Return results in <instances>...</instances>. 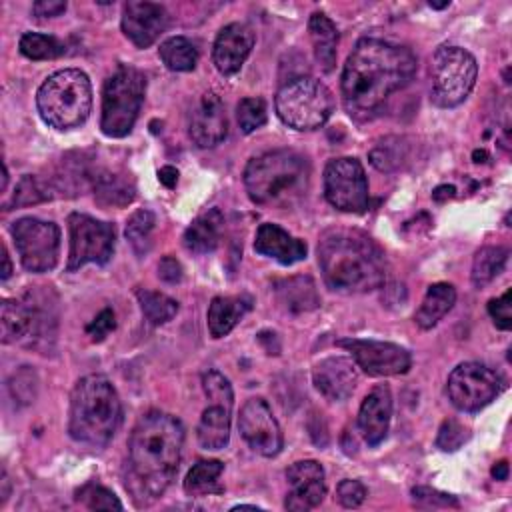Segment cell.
<instances>
[{
    "label": "cell",
    "mask_w": 512,
    "mask_h": 512,
    "mask_svg": "<svg viewBox=\"0 0 512 512\" xmlns=\"http://www.w3.org/2000/svg\"><path fill=\"white\" fill-rule=\"evenodd\" d=\"M416 68L418 60L410 48L382 38H360L340 78L344 110L358 122L372 120L394 92L410 84Z\"/></svg>",
    "instance_id": "1"
},
{
    "label": "cell",
    "mask_w": 512,
    "mask_h": 512,
    "mask_svg": "<svg viewBox=\"0 0 512 512\" xmlns=\"http://www.w3.org/2000/svg\"><path fill=\"white\" fill-rule=\"evenodd\" d=\"M184 446L182 422L166 412L150 410L130 432L124 488L138 508L154 504L172 484Z\"/></svg>",
    "instance_id": "2"
},
{
    "label": "cell",
    "mask_w": 512,
    "mask_h": 512,
    "mask_svg": "<svg viewBox=\"0 0 512 512\" xmlns=\"http://www.w3.org/2000/svg\"><path fill=\"white\" fill-rule=\"evenodd\" d=\"M318 266L330 290L356 294L384 284L386 258L364 232L350 228L326 230L318 242Z\"/></svg>",
    "instance_id": "3"
},
{
    "label": "cell",
    "mask_w": 512,
    "mask_h": 512,
    "mask_svg": "<svg viewBox=\"0 0 512 512\" xmlns=\"http://www.w3.org/2000/svg\"><path fill=\"white\" fill-rule=\"evenodd\" d=\"M308 184L310 162L296 150H268L244 168L246 192L258 206L290 208L306 196Z\"/></svg>",
    "instance_id": "4"
},
{
    "label": "cell",
    "mask_w": 512,
    "mask_h": 512,
    "mask_svg": "<svg viewBox=\"0 0 512 512\" xmlns=\"http://www.w3.org/2000/svg\"><path fill=\"white\" fill-rule=\"evenodd\" d=\"M122 422V404L104 374L80 378L70 396V436L86 446H106Z\"/></svg>",
    "instance_id": "5"
},
{
    "label": "cell",
    "mask_w": 512,
    "mask_h": 512,
    "mask_svg": "<svg viewBox=\"0 0 512 512\" xmlns=\"http://www.w3.org/2000/svg\"><path fill=\"white\" fill-rule=\"evenodd\" d=\"M40 118L56 128L70 130L86 122L92 108V84L86 72L64 68L50 74L36 92Z\"/></svg>",
    "instance_id": "6"
},
{
    "label": "cell",
    "mask_w": 512,
    "mask_h": 512,
    "mask_svg": "<svg viewBox=\"0 0 512 512\" xmlns=\"http://www.w3.org/2000/svg\"><path fill=\"white\" fill-rule=\"evenodd\" d=\"M146 94V76L130 66L120 64L104 82L100 128L110 138H124L132 132Z\"/></svg>",
    "instance_id": "7"
},
{
    "label": "cell",
    "mask_w": 512,
    "mask_h": 512,
    "mask_svg": "<svg viewBox=\"0 0 512 512\" xmlns=\"http://www.w3.org/2000/svg\"><path fill=\"white\" fill-rule=\"evenodd\" d=\"M274 106L286 126L294 130H316L334 112V96L320 80L298 76L278 90Z\"/></svg>",
    "instance_id": "8"
},
{
    "label": "cell",
    "mask_w": 512,
    "mask_h": 512,
    "mask_svg": "<svg viewBox=\"0 0 512 512\" xmlns=\"http://www.w3.org/2000/svg\"><path fill=\"white\" fill-rule=\"evenodd\" d=\"M478 78L476 58L460 46H440L430 60V98L440 108L462 104Z\"/></svg>",
    "instance_id": "9"
},
{
    "label": "cell",
    "mask_w": 512,
    "mask_h": 512,
    "mask_svg": "<svg viewBox=\"0 0 512 512\" xmlns=\"http://www.w3.org/2000/svg\"><path fill=\"white\" fill-rule=\"evenodd\" d=\"M20 262L28 272H50L58 262L60 228L36 216H24L10 226Z\"/></svg>",
    "instance_id": "10"
},
{
    "label": "cell",
    "mask_w": 512,
    "mask_h": 512,
    "mask_svg": "<svg viewBox=\"0 0 512 512\" xmlns=\"http://www.w3.org/2000/svg\"><path fill=\"white\" fill-rule=\"evenodd\" d=\"M70 252L66 270H80L84 264H106L112 258L116 244V228L110 222L96 220L88 214L72 212L68 216Z\"/></svg>",
    "instance_id": "11"
},
{
    "label": "cell",
    "mask_w": 512,
    "mask_h": 512,
    "mask_svg": "<svg viewBox=\"0 0 512 512\" xmlns=\"http://www.w3.org/2000/svg\"><path fill=\"white\" fill-rule=\"evenodd\" d=\"M504 390L502 376L480 362L458 364L446 382L450 402L462 412H478Z\"/></svg>",
    "instance_id": "12"
},
{
    "label": "cell",
    "mask_w": 512,
    "mask_h": 512,
    "mask_svg": "<svg viewBox=\"0 0 512 512\" xmlns=\"http://www.w3.org/2000/svg\"><path fill=\"white\" fill-rule=\"evenodd\" d=\"M324 196L340 212L362 214L368 208V180L360 160L332 158L324 168Z\"/></svg>",
    "instance_id": "13"
},
{
    "label": "cell",
    "mask_w": 512,
    "mask_h": 512,
    "mask_svg": "<svg viewBox=\"0 0 512 512\" xmlns=\"http://www.w3.org/2000/svg\"><path fill=\"white\" fill-rule=\"evenodd\" d=\"M338 346L346 348L352 354L354 364L362 368L368 376L404 374L412 364L410 352L394 342L344 338L338 340Z\"/></svg>",
    "instance_id": "14"
},
{
    "label": "cell",
    "mask_w": 512,
    "mask_h": 512,
    "mask_svg": "<svg viewBox=\"0 0 512 512\" xmlns=\"http://www.w3.org/2000/svg\"><path fill=\"white\" fill-rule=\"evenodd\" d=\"M238 430L246 444L260 456L272 458L282 450V430L264 398H250L240 408Z\"/></svg>",
    "instance_id": "15"
},
{
    "label": "cell",
    "mask_w": 512,
    "mask_h": 512,
    "mask_svg": "<svg viewBox=\"0 0 512 512\" xmlns=\"http://www.w3.org/2000/svg\"><path fill=\"white\" fill-rule=\"evenodd\" d=\"M120 24H122V32L134 46L148 48L166 30L168 12L162 4H156V2L130 0L122 8Z\"/></svg>",
    "instance_id": "16"
},
{
    "label": "cell",
    "mask_w": 512,
    "mask_h": 512,
    "mask_svg": "<svg viewBox=\"0 0 512 512\" xmlns=\"http://www.w3.org/2000/svg\"><path fill=\"white\" fill-rule=\"evenodd\" d=\"M188 134L200 148L220 144L228 134V118L222 100L214 92H204L188 114Z\"/></svg>",
    "instance_id": "17"
},
{
    "label": "cell",
    "mask_w": 512,
    "mask_h": 512,
    "mask_svg": "<svg viewBox=\"0 0 512 512\" xmlns=\"http://www.w3.org/2000/svg\"><path fill=\"white\" fill-rule=\"evenodd\" d=\"M254 40L256 38L250 26L242 22L226 24L218 32L212 48V60L216 70L224 76H234L246 62L248 54L252 52Z\"/></svg>",
    "instance_id": "18"
},
{
    "label": "cell",
    "mask_w": 512,
    "mask_h": 512,
    "mask_svg": "<svg viewBox=\"0 0 512 512\" xmlns=\"http://www.w3.org/2000/svg\"><path fill=\"white\" fill-rule=\"evenodd\" d=\"M316 390L330 402H344L358 384L356 364L346 356H328L312 368Z\"/></svg>",
    "instance_id": "19"
},
{
    "label": "cell",
    "mask_w": 512,
    "mask_h": 512,
    "mask_svg": "<svg viewBox=\"0 0 512 512\" xmlns=\"http://www.w3.org/2000/svg\"><path fill=\"white\" fill-rule=\"evenodd\" d=\"M392 418V394L386 384L374 386L360 404L358 410V430L368 446H378L390 428Z\"/></svg>",
    "instance_id": "20"
},
{
    "label": "cell",
    "mask_w": 512,
    "mask_h": 512,
    "mask_svg": "<svg viewBox=\"0 0 512 512\" xmlns=\"http://www.w3.org/2000/svg\"><path fill=\"white\" fill-rule=\"evenodd\" d=\"M254 250L260 256L272 258L284 266H292L306 258V244L292 234H288L284 228L272 222H264L256 230L254 238Z\"/></svg>",
    "instance_id": "21"
},
{
    "label": "cell",
    "mask_w": 512,
    "mask_h": 512,
    "mask_svg": "<svg viewBox=\"0 0 512 512\" xmlns=\"http://www.w3.org/2000/svg\"><path fill=\"white\" fill-rule=\"evenodd\" d=\"M252 308L250 296H216L208 306V330L212 338H222L232 332V328L244 318V314Z\"/></svg>",
    "instance_id": "22"
},
{
    "label": "cell",
    "mask_w": 512,
    "mask_h": 512,
    "mask_svg": "<svg viewBox=\"0 0 512 512\" xmlns=\"http://www.w3.org/2000/svg\"><path fill=\"white\" fill-rule=\"evenodd\" d=\"M224 216L218 208L200 214L184 232V248L192 254H208L220 244Z\"/></svg>",
    "instance_id": "23"
},
{
    "label": "cell",
    "mask_w": 512,
    "mask_h": 512,
    "mask_svg": "<svg viewBox=\"0 0 512 512\" xmlns=\"http://www.w3.org/2000/svg\"><path fill=\"white\" fill-rule=\"evenodd\" d=\"M94 198L102 206H128L136 196V186L126 172L98 170L92 174Z\"/></svg>",
    "instance_id": "24"
},
{
    "label": "cell",
    "mask_w": 512,
    "mask_h": 512,
    "mask_svg": "<svg viewBox=\"0 0 512 512\" xmlns=\"http://www.w3.org/2000/svg\"><path fill=\"white\" fill-rule=\"evenodd\" d=\"M274 292L278 302L294 314L310 312L320 306V296L316 292V284L310 276H292L274 284Z\"/></svg>",
    "instance_id": "25"
},
{
    "label": "cell",
    "mask_w": 512,
    "mask_h": 512,
    "mask_svg": "<svg viewBox=\"0 0 512 512\" xmlns=\"http://www.w3.org/2000/svg\"><path fill=\"white\" fill-rule=\"evenodd\" d=\"M308 32L314 46V58L324 72H332L336 66V46H338V28L322 12H314L308 20Z\"/></svg>",
    "instance_id": "26"
},
{
    "label": "cell",
    "mask_w": 512,
    "mask_h": 512,
    "mask_svg": "<svg viewBox=\"0 0 512 512\" xmlns=\"http://www.w3.org/2000/svg\"><path fill=\"white\" fill-rule=\"evenodd\" d=\"M454 302H456V290L452 284L448 282L430 284L422 298V304L414 314V322L422 330H430L452 310Z\"/></svg>",
    "instance_id": "27"
},
{
    "label": "cell",
    "mask_w": 512,
    "mask_h": 512,
    "mask_svg": "<svg viewBox=\"0 0 512 512\" xmlns=\"http://www.w3.org/2000/svg\"><path fill=\"white\" fill-rule=\"evenodd\" d=\"M230 416L232 408L210 404L198 422V444L206 450H222L230 440Z\"/></svg>",
    "instance_id": "28"
},
{
    "label": "cell",
    "mask_w": 512,
    "mask_h": 512,
    "mask_svg": "<svg viewBox=\"0 0 512 512\" xmlns=\"http://www.w3.org/2000/svg\"><path fill=\"white\" fill-rule=\"evenodd\" d=\"M2 342L4 344H16V342H30V312L26 300H2Z\"/></svg>",
    "instance_id": "29"
},
{
    "label": "cell",
    "mask_w": 512,
    "mask_h": 512,
    "mask_svg": "<svg viewBox=\"0 0 512 512\" xmlns=\"http://www.w3.org/2000/svg\"><path fill=\"white\" fill-rule=\"evenodd\" d=\"M222 470L224 464L220 460H198L184 478V492L192 498L222 494L224 488L218 484Z\"/></svg>",
    "instance_id": "30"
},
{
    "label": "cell",
    "mask_w": 512,
    "mask_h": 512,
    "mask_svg": "<svg viewBox=\"0 0 512 512\" xmlns=\"http://www.w3.org/2000/svg\"><path fill=\"white\" fill-rule=\"evenodd\" d=\"M508 248L504 246H484L476 252L472 262V284L476 288L488 286L506 266L508 262Z\"/></svg>",
    "instance_id": "31"
},
{
    "label": "cell",
    "mask_w": 512,
    "mask_h": 512,
    "mask_svg": "<svg viewBox=\"0 0 512 512\" xmlns=\"http://www.w3.org/2000/svg\"><path fill=\"white\" fill-rule=\"evenodd\" d=\"M158 54H160L164 66L172 72H190L196 68V62H198L196 46L184 36L166 38L160 44Z\"/></svg>",
    "instance_id": "32"
},
{
    "label": "cell",
    "mask_w": 512,
    "mask_h": 512,
    "mask_svg": "<svg viewBox=\"0 0 512 512\" xmlns=\"http://www.w3.org/2000/svg\"><path fill=\"white\" fill-rule=\"evenodd\" d=\"M136 298L140 302V308H142V314L144 318L154 324V326H160V324H166L170 322L176 312H178V302L162 292H154V290H138L136 292Z\"/></svg>",
    "instance_id": "33"
},
{
    "label": "cell",
    "mask_w": 512,
    "mask_h": 512,
    "mask_svg": "<svg viewBox=\"0 0 512 512\" xmlns=\"http://www.w3.org/2000/svg\"><path fill=\"white\" fill-rule=\"evenodd\" d=\"M292 490L286 494L284 508L292 512H306L322 504L326 496V482L324 478L318 480H308L300 484H292Z\"/></svg>",
    "instance_id": "34"
},
{
    "label": "cell",
    "mask_w": 512,
    "mask_h": 512,
    "mask_svg": "<svg viewBox=\"0 0 512 512\" xmlns=\"http://www.w3.org/2000/svg\"><path fill=\"white\" fill-rule=\"evenodd\" d=\"M406 156L408 146L404 144V138L388 136L370 150V164L380 172H394L402 166Z\"/></svg>",
    "instance_id": "35"
},
{
    "label": "cell",
    "mask_w": 512,
    "mask_h": 512,
    "mask_svg": "<svg viewBox=\"0 0 512 512\" xmlns=\"http://www.w3.org/2000/svg\"><path fill=\"white\" fill-rule=\"evenodd\" d=\"M18 48L30 60H54L66 52V46L56 38L40 32H26L20 36Z\"/></svg>",
    "instance_id": "36"
},
{
    "label": "cell",
    "mask_w": 512,
    "mask_h": 512,
    "mask_svg": "<svg viewBox=\"0 0 512 512\" xmlns=\"http://www.w3.org/2000/svg\"><path fill=\"white\" fill-rule=\"evenodd\" d=\"M154 224H156V216L154 212L146 210V208H140L136 210L128 224H126V238L132 246V250L138 254V256H144L150 246H152V230H154Z\"/></svg>",
    "instance_id": "37"
},
{
    "label": "cell",
    "mask_w": 512,
    "mask_h": 512,
    "mask_svg": "<svg viewBox=\"0 0 512 512\" xmlns=\"http://www.w3.org/2000/svg\"><path fill=\"white\" fill-rule=\"evenodd\" d=\"M56 188L50 184V182H46V180H42V178H38V176H30V174H26V176H22L20 178V182L16 184V188H14V194H12V200H10V206H30V204H38V202H46V200H50L52 198V192H54Z\"/></svg>",
    "instance_id": "38"
},
{
    "label": "cell",
    "mask_w": 512,
    "mask_h": 512,
    "mask_svg": "<svg viewBox=\"0 0 512 512\" xmlns=\"http://www.w3.org/2000/svg\"><path fill=\"white\" fill-rule=\"evenodd\" d=\"M236 118L240 130L244 134H252L254 130L266 124V102L256 96L242 98L236 106Z\"/></svg>",
    "instance_id": "39"
},
{
    "label": "cell",
    "mask_w": 512,
    "mask_h": 512,
    "mask_svg": "<svg viewBox=\"0 0 512 512\" xmlns=\"http://www.w3.org/2000/svg\"><path fill=\"white\" fill-rule=\"evenodd\" d=\"M76 500L82 502L88 510H122V502L108 488L88 482L76 492Z\"/></svg>",
    "instance_id": "40"
},
{
    "label": "cell",
    "mask_w": 512,
    "mask_h": 512,
    "mask_svg": "<svg viewBox=\"0 0 512 512\" xmlns=\"http://www.w3.org/2000/svg\"><path fill=\"white\" fill-rule=\"evenodd\" d=\"M202 390H204L206 398L210 400V404H220L226 408L234 406L232 386H230L228 378L224 374H220L218 370H208L202 374Z\"/></svg>",
    "instance_id": "41"
},
{
    "label": "cell",
    "mask_w": 512,
    "mask_h": 512,
    "mask_svg": "<svg viewBox=\"0 0 512 512\" xmlns=\"http://www.w3.org/2000/svg\"><path fill=\"white\" fill-rule=\"evenodd\" d=\"M10 394L16 402L20 404H30L36 398V388H38V380L34 370H30L28 366H22L18 372H14L10 384Z\"/></svg>",
    "instance_id": "42"
},
{
    "label": "cell",
    "mask_w": 512,
    "mask_h": 512,
    "mask_svg": "<svg viewBox=\"0 0 512 512\" xmlns=\"http://www.w3.org/2000/svg\"><path fill=\"white\" fill-rule=\"evenodd\" d=\"M466 440H468V430H466L460 422L448 418V420L442 422V426H440V430H438L436 446H438L440 450H444V452H454V450H458Z\"/></svg>",
    "instance_id": "43"
},
{
    "label": "cell",
    "mask_w": 512,
    "mask_h": 512,
    "mask_svg": "<svg viewBox=\"0 0 512 512\" xmlns=\"http://www.w3.org/2000/svg\"><path fill=\"white\" fill-rule=\"evenodd\" d=\"M412 496L418 502V506H424V508H458L460 506V502L452 494L438 492L428 486L412 488Z\"/></svg>",
    "instance_id": "44"
},
{
    "label": "cell",
    "mask_w": 512,
    "mask_h": 512,
    "mask_svg": "<svg viewBox=\"0 0 512 512\" xmlns=\"http://www.w3.org/2000/svg\"><path fill=\"white\" fill-rule=\"evenodd\" d=\"M488 314L494 320L496 328L510 330L512 328V290H506L500 298H492L488 302Z\"/></svg>",
    "instance_id": "45"
},
{
    "label": "cell",
    "mask_w": 512,
    "mask_h": 512,
    "mask_svg": "<svg viewBox=\"0 0 512 512\" xmlns=\"http://www.w3.org/2000/svg\"><path fill=\"white\" fill-rule=\"evenodd\" d=\"M336 498L344 508H358L366 500V486L360 480H342L336 488Z\"/></svg>",
    "instance_id": "46"
},
{
    "label": "cell",
    "mask_w": 512,
    "mask_h": 512,
    "mask_svg": "<svg viewBox=\"0 0 512 512\" xmlns=\"http://www.w3.org/2000/svg\"><path fill=\"white\" fill-rule=\"evenodd\" d=\"M116 328V318H114V312L112 308H104L88 326H86V332L92 336L94 342H100L108 336V332H112Z\"/></svg>",
    "instance_id": "47"
},
{
    "label": "cell",
    "mask_w": 512,
    "mask_h": 512,
    "mask_svg": "<svg viewBox=\"0 0 512 512\" xmlns=\"http://www.w3.org/2000/svg\"><path fill=\"white\" fill-rule=\"evenodd\" d=\"M158 276L160 280L168 282V284H176L182 280V266L174 256H164L158 264Z\"/></svg>",
    "instance_id": "48"
},
{
    "label": "cell",
    "mask_w": 512,
    "mask_h": 512,
    "mask_svg": "<svg viewBox=\"0 0 512 512\" xmlns=\"http://www.w3.org/2000/svg\"><path fill=\"white\" fill-rule=\"evenodd\" d=\"M66 10V2L62 0H38L32 4V12L38 18H54Z\"/></svg>",
    "instance_id": "49"
},
{
    "label": "cell",
    "mask_w": 512,
    "mask_h": 512,
    "mask_svg": "<svg viewBox=\"0 0 512 512\" xmlns=\"http://www.w3.org/2000/svg\"><path fill=\"white\" fill-rule=\"evenodd\" d=\"M158 180L166 186V188H174L178 182V170L174 166H162L158 170Z\"/></svg>",
    "instance_id": "50"
},
{
    "label": "cell",
    "mask_w": 512,
    "mask_h": 512,
    "mask_svg": "<svg viewBox=\"0 0 512 512\" xmlns=\"http://www.w3.org/2000/svg\"><path fill=\"white\" fill-rule=\"evenodd\" d=\"M492 478H496V480H506L508 478V462L506 460H500L498 464L492 466Z\"/></svg>",
    "instance_id": "51"
},
{
    "label": "cell",
    "mask_w": 512,
    "mask_h": 512,
    "mask_svg": "<svg viewBox=\"0 0 512 512\" xmlns=\"http://www.w3.org/2000/svg\"><path fill=\"white\" fill-rule=\"evenodd\" d=\"M454 192H456L454 186H438V188L432 192V198H434V200H444V198L454 196Z\"/></svg>",
    "instance_id": "52"
},
{
    "label": "cell",
    "mask_w": 512,
    "mask_h": 512,
    "mask_svg": "<svg viewBox=\"0 0 512 512\" xmlns=\"http://www.w3.org/2000/svg\"><path fill=\"white\" fill-rule=\"evenodd\" d=\"M2 262H4V268H2V280H8V278H10V274H12V262H10V256H8L6 246H2Z\"/></svg>",
    "instance_id": "53"
},
{
    "label": "cell",
    "mask_w": 512,
    "mask_h": 512,
    "mask_svg": "<svg viewBox=\"0 0 512 512\" xmlns=\"http://www.w3.org/2000/svg\"><path fill=\"white\" fill-rule=\"evenodd\" d=\"M2 484H4V490H2V502L8 498V476L6 472H2Z\"/></svg>",
    "instance_id": "54"
},
{
    "label": "cell",
    "mask_w": 512,
    "mask_h": 512,
    "mask_svg": "<svg viewBox=\"0 0 512 512\" xmlns=\"http://www.w3.org/2000/svg\"><path fill=\"white\" fill-rule=\"evenodd\" d=\"M428 6H430V8H436V10H442V8L450 6V2H448V0H444V2H428Z\"/></svg>",
    "instance_id": "55"
},
{
    "label": "cell",
    "mask_w": 512,
    "mask_h": 512,
    "mask_svg": "<svg viewBox=\"0 0 512 512\" xmlns=\"http://www.w3.org/2000/svg\"><path fill=\"white\" fill-rule=\"evenodd\" d=\"M480 158H486V152H484V150H476V152H474V162H480Z\"/></svg>",
    "instance_id": "56"
}]
</instances>
